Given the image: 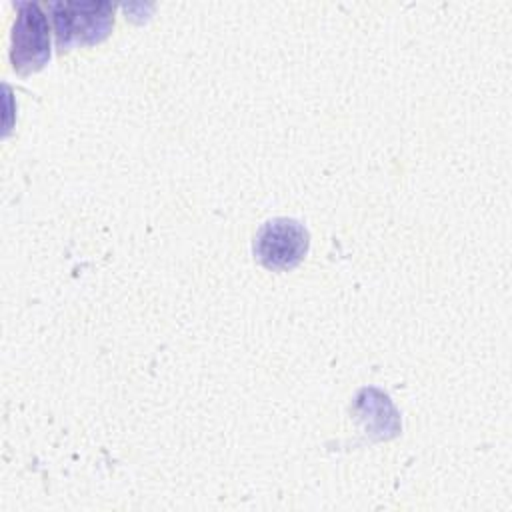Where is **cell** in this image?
<instances>
[{
  "label": "cell",
  "instance_id": "6da1fadb",
  "mask_svg": "<svg viewBox=\"0 0 512 512\" xmlns=\"http://www.w3.org/2000/svg\"><path fill=\"white\" fill-rule=\"evenodd\" d=\"M58 48L72 44H94L114 26V6L110 2H54L50 4Z\"/></svg>",
  "mask_w": 512,
  "mask_h": 512
},
{
  "label": "cell",
  "instance_id": "7a4b0ae2",
  "mask_svg": "<svg viewBox=\"0 0 512 512\" xmlns=\"http://www.w3.org/2000/svg\"><path fill=\"white\" fill-rule=\"evenodd\" d=\"M50 58V26L36 2H18L10 36V60L16 72L28 74Z\"/></svg>",
  "mask_w": 512,
  "mask_h": 512
},
{
  "label": "cell",
  "instance_id": "3957f363",
  "mask_svg": "<svg viewBox=\"0 0 512 512\" xmlns=\"http://www.w3.org/2000/svg\"><path fill=\"white\" fill-rule=\"evenodd\" d=\"M306 250L308 232L292 218L268 220L254 238V254L270 270L294 268L304 258Z\"/></svg>",
  "mask_w": 512,
  "mask_h": 512
}]
</instances>
